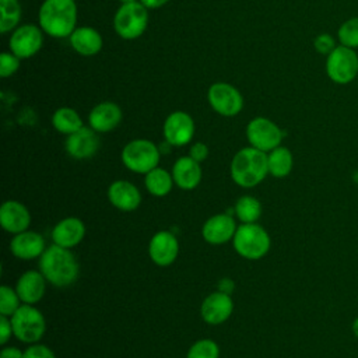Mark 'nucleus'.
I'll list each match as a JSON object with an SVG mask.
<instances>
[{
	"instance_id": "f257e3e1",
	"label": "nucleus",
	"mask_w": 358,
	"mask_h": 358,
	"mask_svg": "<svg viewBox=\"0 0 358 358\" xmlns=\"http://www.w3.org/2000/svg\"><path fill=\"white\" fill-rule=\"evenodd\" d=\"M39 28L52 38H69L76 29L77 4L74 0H43L38 14Z\"/></svg>"
},
{
	"instance_id": "f03ea898",
	"label": "nucleus",
	"mask_w": 358,
	"mask_h": 358,
	"mask_svg": "<svg viewBox=\"0 0 358 358\" xmlns=\"http://www.w3.org/2000/svg\"><path fill=\"white\" fill-rule=\"evenodd\" d=\"M39 270L55 287H69L77 280L80 267L70 249L53 243L42 253Z\"/></svg>"
},
{
	"instance_id": "7ed1b4c3",
	"label": "nucleus",
	"mask_w": 358,
	"mask_h": 358,
	"mask_svg": "<svg viewBox=\"0 0 358 358\" xmlns=\"http://www.w3.org/2000/svg\"><path fill=\"white\" fill-rule=\"evenodd\" d=\"M232 180L241 187H255L268 173L267 152L255 147H245L239 150L229 166Z\"/></svg>"
},
{
	"instance_id": "20e7f679",
	"label": "nucleus",
	"mask_w": 358,
	"mask_h": 358,
	"mask_svg": "<svg viewBox=\"0 0 358 358\" xmlns=\"http://www.w3.org/2000/svg\"><path fill=\"white\" fill-rule=\"evenodd\" d=\"M232 243L239 256L248 260H257L266 256L271 241L267 231L262 225L249 222L238 227Z\"/></svg>"
},
{
	"instance_id": "39448f33",
	"label": "nucleus",
	"mask_w": 358,
	"mask_h": 358,
	"mask_svg": "<svg viewBox=\"0 0 358 358\" xmlns=\"http://www.w3.org/2000/svg\"><path fill=\"white\" fill-rule=\"evenodd\" d=\"M161 157L159 147L145 138L129 141L122 150L123 165L136 173H148L158 166Z\"/></svg>"
},
{
	"instance_id": "423d86ee",
	"label": "nucleus",
	"mask_w": 358,
	"mask_h": 358,
	"mask_svg": "<svg viewBox=\"0 0 358 358\" xmlns=\"http://www.w3.org/2000/svg\"><path fill=\"white\" fill-rule=\"evenodd\" d=\"M147 10L148 8L138 0L122 4L113 17V28L116 34L127 41L141 36L148 25Z\"/></svg>"
},
{
	"instance_id": "0eeeda50",
	"label": "nucleus",
	"mask_w": 358,
	"mask_h": 358,
	"mask_svg": "<svg viewBox=\"0 0 358 358\" xmlns=\"http://www.w3.org/2000/svg\"><path fill=\"white\" fill-rule=\"evenodd\" d=\"M13 334L22 343L35 344L42 338L46 330L43 315L32 305H21L11 316Z\"/></svg>"
},
{
	"instance_id": "6e6552de",
	"label": "nucleus",
	"mask_w": 358,
	"mask_h": 358,
	"mask_svg": "<svg viewBox=\"0 0 358 358\" xmlns=\"http://www.w3.org/2000/svg\"><path fill=\"white\" fill-rule=\"evenodd\" d=\"M326 74L340 85L350 84L358 76V55L354 49L337 45L326 56Z\"/></svg>"
},
{
	"instance_id": "1a4fd4ad",
	"label": "nucleus",
	"mask_w": 358,
	"mask_h": 358,
	"mask_svg": "<svg viewBox=\"0 0 358 358\" xmlns=\"http://www.w3.org/2000/svg\"><path fill=\"white\" fill-rule=\"evenodd\" d=\"M246 137L252 147L270 152L275 147L281 145L284 133L273 120L259 116L248 123Z\"/></svg>"
},
{
	"instance_id": "9d476101",
	"label": "nucleus",
	"mask_w": 358,
	"mask_h": 358,
	"mask_svg": "<svg viewBox=\"0 0 358 358\" xmlns=\"http://www.w3.org/2000/svg\"><path fill=\"white\" fill-rule=\"evenodd\" d=\"M207 101L218 115L225 117L238 115L243 108L242 94L236 87L228 83H214L210 85Z\"/></svg>"
},
{
	"instance_id": "9b49d317",
	"label": "nucleus",
	"mask_w": 358,
	"mask_h": 358,
	"mask_svg": "<svg viewBox=\"0 0 358 358\" xmlns=\"http://www.w3.org/2000/svg\"><path fill=\"white\" fill-rule=\"evenodd\" d=\"M43 43V31L32 24H22L17 27L8 41L10 52L20 59H29L35 56Z\"/></svg>"
},
{
	"instance_id": "f8f14e48",
	"label": "nucleus",
	"mask_w": 358,
	"mask_h": 358,
	"mask_svg": "<svg viewBox=\"0 0 358 358\" xmlns=\"http://www.w3.org/2000/svg\"><path fill=\"white\" fill-rule=\"evenodd\" d=\"M164 138L173 147H182L190 143L194 134V122L183 110L172 112L164 122Z\"/></svg>"
},
{
	"instance_id": "ddd939ff",
	"label": "nucleus",
	"mask_w": 358,
	"mask_h": 358,
	"mask_svg": "<svg viewBox=\"0 0 358 358\" xmlns=\"http://www.w3.org/2000/svg\"><path fill=\"white\" fill-rule=\"evenodd\" d=\"M98 133L92 127L83 126L80 130L67 136L66 151L74 159H87L96 154L99 148Z\"/></svg>"
},
{
	"instance_id": "4468645a",
	"label": "nucleus",
	"mask_w": 358,
	"mask_h": 358,
	"mask_svg": "<svg viewBox=\"0 0 358 358\" xmlns=\"http://www.w3.org/2000/svg\"><path fill=\"white\" fill-rule=\"evenodd\" d=\"M148 253L157 266L166 267L172 264L179 255V243L176 236L171 231L157 232L150 241Z\"/></svg>"
},
{
	"instance_id": "2eb2a0df",
	"label": "nucleus",
	"mask_w": 358,
	"mask_h": 358,
	"mask_svg": "<svg viewBox=\"0 0 358 358\" xmlns=\"http://www.w3.org/2000/svg\"><path fill=\"white\" fill-rule=\"evenodd\" d=\"M236 229L238 227L235 224L234 217L229 215L228 213H222L210 217L204 222L201 235L204 241L211 245H222L234 239Z\"/></svg>"
},
{
	"instance_id": "dca6fc26",
	"label": "nucleus",
	"mask_w": 358,
	"mask_h": 358,
	"mask_svg": "<svg viewBox=\"0 0 358 358\" xmlns=\"http://www.w3.org/2000/svg\"><path fill=\"white\" fill-rule=\"evenodd\" d=\"M234 310V302L231 295L215 291L207 295L201 303L200 313L204 322L208 324H221L229 319Z\"/></svg>"
},
{
	"instance_id": "f3484780",
	"label": "nucleus",
	"mask_w": 358,
	"mask_h": 358,
	"mask_svg": "<svg viewBox=\"0 0 358 358\" xmlns=\"http://www.w3.org/2000/svg\"><path fill=\"white\" fill-rule=\"evenodd\" d=\"M0 224L6 232L15 235L28 229L31 224V214L22 203L17 200H7L0 207Z\"/></svg>"
},
{
	"instance_id": "a211bd4d",
	"label": "nucleus",
	"mask_w": 358,
	"mask_h": 358,
	"mask_svg": "<svg viewBox=\"0 0 358 358\" xmlns=\"http://www.w3.org/2000/svg\"><path fill=\"white\" fill-rule=\"evenodd\" d=\"M122 120V109L117 103L105 101L95 105L90 115L88 123L96 133H108L119 126Z\"/></svg>"
},
{
	"instance_id": "6ab92c4d",
	"label": "nucleus",
	"mask_w": 358,
	"mask_h": 358,
	"mask_svg": "<svg viewBox=\"0 0 358 358\" xmlns=\"http://www.w3.org/2000/svg\"><path fill=\"white\" fill-rule=\"evenodd\" d=\"M85 235V225L77 217H67L59 221L52 229V241L55 245L71 249L77 246Z\"/></svg>"
},
{
	"instance_id": "aec40b11",
	"label": "nucleus",
	"mask_w": 358,
	"mask_h": 358,
	"mask_svg": "<svg viewBox=\"0 0 358 358\" xmlns=\"http://www.w3.org/2000/svg\"><path fill=\"white\" fill-rule=\"evenodd\" d=\"M108 199L120 211H134L141 203L140 190L129 180H115L110 183Z\"/></svg>"
},
{
	"instance_id": "412c9836",
	"label": "nucleus",
	"mask_w": 358,
	"mask_h": 358,
	"mask_svg": "<svg viewBox=\"0 0 358 358\" xmlns=\"http://www.w3.org/2000/svg\"><path fill=\"white\" fill-rule=\"evenodd\" d=\"M11 253L22 260L41 257L45 252V239L41 234L34 231H24L15 234L10 243Z\"/></svg>"
},
{
	"instance_id": "4be33fe9",
	"label": "nucleus",
	"mask_w": 358,
	"mask_h": 358,
	"mask_svg": "<svg viewBox=\"0 0 358 358\" xmlns=\"http://www.w3.org/2000/svg\"><path fill=\"white\" fill-rule=\"evenodd\" d=\"M15 291L24 303L34 305L42 299L46 291V278L41 271L28 270L17 281Z\"/></svg>"
},
{
	"instance_id": "5701e85b",
	"label": "nucleus",
	"mask_w": 358,
	"mask_h": 358,
	"mask_svg": "<svg viewBox=\"0 0 358 358\" xmlns=\"http://www.w3.org/2000/svg\"><path fill=\"white\" fill-rule=\"evenodd\" d=\"M172 178L175 185L183 190H192L197 187L201 180L200 162L194 161L189 155L178 158L172 168Z\"/></svg>"
},
{
	"instance_id": "b1692460",
	"label": "nucleus",
	"mask_w": 358,
	"mask_h": 358,
	"mask_svg": "<svg viewBox=\"0 0 358 358\" xmlns=\"http://www.w3.org/2000/svg\"><path fill=\"white\" fill-rule=\"evenodd\" d=\"M71 48L81 56H94L102 49L101 34L91 27H78L69 36Z\"/></svg>"
},
{
	"instance_id": "393cba45",
	"label": "nucleus",
	"mask_w": 358,
	"mask_h": 358,
	"mask_svg": "<svg viewBox=\"0 0 358 358\" xmlns=\"http://www.w3.org/2000/svg\"><path fill=\"white\" fill-rule=\"evenodd\" d=\"M267 161H268V173L273 175L274 178H285L287 175H289L294 165V158L291 151L282 145H278L274 150H271L267 154Z\"/></svg>"
},
{
	"instance_id": "a878e982",
	"label": "nucleus",
	"mask_w": 358,
	"mask_h": 358,
	"mask_svg": "<svg viewBox=\"0 0 358 358\" xmlns=\"http://www.w3.org/2000/svg\"><path fill=\"white\" fill-rule=\"evenodd\" d=\"M52 126L57 131L69 136L83 127V120L76 109L63 106L56 109L52 115Z\"/></svg>"
},
{
	"instance_id": "bb28decb",
	"label": "nucleus",
	"mask_w": 358,
	"mask_h": 358,
	"mask_svg": "<svg viewBox=\"0 0 358 358\" xmlns=\"http://www.w3.org/2000/svg\"><path fill=\"white\" fill-rule=\"evenodd\" d=\"M144 183H145L148 193H151L152 196H157V197H162L171 192L175 182H173L172 175L168 171L157 166V168L151 169L148 173H145Z\"/></svg>"
},
{
	"instance_id": "cd10ccee",
	"label": "nucleus",
	"mask_w": 358,
	"mask_h": 358,
	"mask_svg": "<svg viewBox=\"0 0 358 358\" xmlns=\"http://www.w3.org/2000/svg\"><path fill=\"white\" fill-rule=\"evenodd\" d=\"M235 214L243 222H256L262 215V204L257 199L252 196H242L235 204Z\"/></svg>"
},
{
	"instance_id": "c85d7f7f",
	"label": "nucleus",
	"mask_w": 358,
	"mask_h": 358,
	"mask_svg": "<svg viewBox=\"0 0 358 358\" xmlns=\"http://www.w3.org/2000/svg\"><path fill=\"white\" fill-rule=\"evenodd\" d=\"M0 32L7 34L8 31L17 28L21 20V4L18 0H0Z\"/></svg>"
},
{
	"instance_id": "c756f323",
	"label": "nucleus",
	"mask_w": 358,
	"mask_h": 358,
	"mask_svg": "<svg viewBox=\"0 0 358 358\" xmlns=\"http://www.w3.org/2000/svg\"><path fill=\"white\" fill-rule=\"evenodd\" d=\"M337 38L340 45H344L351 49L358 48V17L345 20L337 31Z\"/></svg>"
},
{
	"instance_id": "7c9ffc66",
	"label": "nucleus",
	"mask_w": 358,
	"mask_h": 358,
	"mask_svg": "<svg viewBox=\"0 0 358 358\" xmlns=\"http://www.w3.org/2000/svg\"><path fill=\"white\" fill-rule=\"evenodd\" d=\"M220 348L215 341L210 338L197 340L187 351L186 358H218Z\"/></svg>"
},
{
	"instance_id": "2f4dec72",
	"label": "nucleus",
	"mask_w": 358,
	"mask_h": 358,
	"mask_svg": "<svg viewBox=\"0 0 358 358\" xmlns=\"http://www.w3.org/2000/svg\"><path fill=\"white\" fill-rule=\"evenodd\" d=\"M20 296L15 289L10 288L8 285L0 287V315L11 316L21 305Z\"/></svg>"
},
{
	"instance_id": "473e14b6",
	"label": "nucleus",
	"mask_w": 358,
	"mask_h": 358,
	"mask_svg": "<svg viewBox=\"0 0 358 358\" xmlns=\"http://www.w3.org/2000/svg\"><path fill=\"white\" fill-rule=\"evenodd\" d=\"M20 57H17L14 53L11 52H3L0 55V76L3 78H7L10 76H13L18 67H20Z\"/></svg>"
},
{
	"instance_id": "72a5a7b5",
	"label": "nucleus",
	"mask_w": 358,
	"mask_h": 358,
	"mask_svg": "<svg viewBox=\"0 0 358 358\" xmlns=\"http://www.w3.org/2000/svg\"><path fill=\"white\" fill-rule=\"evenodd\" d=\"M313 46H315V49H316L317 53L327 56L337 45H336V41H334V38H333L331 35L323 32V34H319V35L315 38Z\"/></svg>"
},
{
	"instance_id": "f704fd0d",
	"label": "nucleus",
	"mask_w": 358,
	"mask_h": 358,
	"mask_svg": "<svg viewBox=\"0 0 358 358\" xmlns=\"http://www.w3.org/2000/svg\"><path fill=\"white\" fill-rule=\"evenodd\" d=\"M24 358H56V355L43 344H32L24 351Z\"/></svg>"
},
{
	"instance_id": "c9c22d12",
	"label": "nucleus",
	"mask_w": 358,
	"mask_h": 358,
	"mask_svg": "<svg viewBox=\"0 0 358 358\" xmlns=\"http://www.w3.org/2000/svg\"><path fill=\"white\" fill-rule=\"evenodd\" d=\"M189 157L197 162H203L208 157V147L204 143H194L189 150Z\"/></svg>"
},
{
	"instance_id": "e433bc0d",
	"label": "nucleus",
	"mask_w": 358,
	"mask_h": 358,
	"mask_svg": "<svg viewBox=\"0 0 358 358\" xmlns=\"http://www.w3.org/2000/svg\"><path fill=\"white\" fill-rule=\"evenodd\" d=\"M13 333V326H11V320L8 319V316L0 315V344L4 345L8 338L11 337Z\"/></svg>"
},
{
	"instance_id": "4c0bfd02",
	"label": "nucleus",
	"mask_w": 358,
	"mask_h": 358,
	"mask_svg": "<svg viewBox=\"0 0 358 358\" xmlns=\"http://www.w3.org/2000/svg\"><path fill=\"white\" fill-rule=\"evenodd\" d=\"M0 358H24V352L17 347H6L1 350Z\"/></svg>"
},
{
	"instance_id": "58836bf2",
	"label": "nucleus",
	"mask_w": 358,
	"mask_h": 358,
	"mask_svg": "<svg viewBox=\"0 0 358 358\" xmlns=\"http://www.w3.org/2000/svg\"><path fill=\"white\" fill-rule=\"evenodd\" d=\"M235 289V282L231 278H221L218 282V291L231 295Z\"/></svg>"
},
{
	"instance_id": "ea45409f",
	"label": "nucleus",
	"mask_w": 358,
	"mask_h": 358,
	"mask_svg": "<svg viewBox=\"0 0 358 358\" xmlns=\"http://www.w3.org/2000/svg\"><path fill=\"white\" fill-rule=\"evenodd\" d=\"M145 8H159L166 4L169 0H138Z\"/></svg>"
},
{
	"instance_id": "a19ab883",
	"label": "nucleus",
	"mask_w": 358,
	"mask_h": 358,
	"mask_svg": "<svg viewBox=\"0 0 358 358\" xmlns=\"http://www.w3.org/2000/svg\"><path fill=\"white\" fill-rule=\"evenodd\" d=\"M352 333H354L355 337L358 338V317H355L354 322H352Z\"/></svg>"
},
{
	"instance_id": "79ce46f5",
	"label": "nucleus",
	"mask_w": 358,
	"mask_h": 358,
	"mask_svg": "<svg viewBox=\"0 0 358 358\" xmlns=\"http://www.w3.org/2000/svg\"><path fill=\"white\" fill-rule=\"evenodd\" d=\"M122 4H124V3H133V1H137V0H119Z\"/></svg>"
},
{
	"instance_id": "37998d69",
	"label": "nucleus",
	"mask_w": 358,
	"mask_h": 358,
	"mask_svg": "<svg viewBox=\"0 0 358 358\" xmlns=\"http://www.w3.org/2000/svg\"><path fill=\"white\" fill-rule=\"evenodd\" d=\"M357 185H358V178H357Z\"/></svg>"
}]
</instances>
